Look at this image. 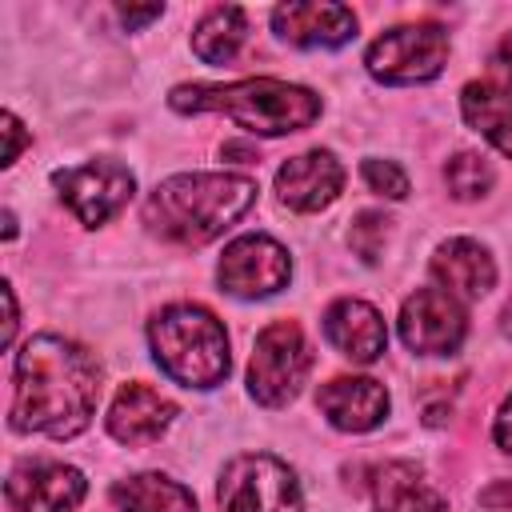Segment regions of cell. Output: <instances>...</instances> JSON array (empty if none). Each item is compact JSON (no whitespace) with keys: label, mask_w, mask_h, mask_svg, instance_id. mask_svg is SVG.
Segmentation results:
<instances>
[{"label":"cell","mask_w":512,"mask_h":512,"mask_svg":"<svg viewBox=\"0 0 512 512\" xmlns=\"http://www.w3.org/2000/svg\"><path fill=\"white\" fill-rule=\"evenodd\" d=\"M96 400H100V364L84 344L44 332L16 352L12 408H8V424L16 432L72 440L88 428Z\"/></svg>","instance_id":"cell-1"},{"label":"cell","mask_w":512,"mask_h":512,"mask_svg":"<svg viewBox=\"0 0 512 512\" xmlns=\"http://www.w3.org/2000/svg\"><path fill=\"white\" fill-rule=\"evenodd\" d=\"M256 204V180L236 172H180L160 180L144 200V224L184 248L228 232Z\"/></svg>","instance_id":"cell-2"},{"label":"cell","mask_w":512,"mask_h":512,"mask_svg":"<svg viewBox=\"0 0 512 512\" xmlns=\"http://www.w3.org/2000/svg\"><path fill=\"white\" fill-rule=\"evenodd\" d=\"M168 104L176 112H220L252 136L304 132L320 116V96L312 88L272 76H248L232 84H180L172 88Z\"/></svg>","instance_id":"cell-3"},{"label":"cell","mask_w":512,"mask_h":512,"mask_svg":"<svg viewBox=\"0 0 512 512\" xmlns=\"http://www.w3.org/2000/svg\"><path fill=\"white\" fill-rule=\"evenodd\" d=\"M152 360L184 388H216L228 380V332L204 304H168L148 324Z\"/></svg>","instance_id":"cell-4"},{"label":"cell","mask_w":512,"mask_h":512,"mask_svg":"<svg viewBox=\"0 0 512 512\" xmlns=\"http://www.w3.org/2000/svg\"><path fill=\"white\" fill-rule=\"evenodd\" d=\"M312 372V348L296 320H272L260 328L248 360V396L264 408H284L296 400Z\"/></svg>","instance_id":"cell-5"},{"label":"cell","mask_w":512,"mask_h":512,"mask_svg":"<svg viewBox=\"0 0 512 512\" xmlns=\"http://www.w3.org/2000/svg\"><path fill=\"white\" fill-rule=\"evenodd\" d=\"M224 512H304V492L296 472L272 452H244L220 472Z\"/></svg>","instance_id":"cell-6"},{"label":"cell","mask_w":512,"mask_h":512,"mask_svg":"<svg viewBox=\"0 0 512 512\" xmlns=\"http://www.w3.org/2000/svg\"><path fill=\"white\" fill-rule=\"evenodd\" d=\"M448 64V32L440 24H400L380 32L368 52L364 68L380 84H428Z\"/></svg>","instance_id":"cell-7"},{"label":"cell","mask_w":512,"mask_h":512,"mask_svg":"<svg viewBox=\"0 0 512 512\" xmlns=\"http://www.w3.org/2000/svg\"><path fill=\"white\" fill-rule=\"evenodd\" d=\"M292 276V260H288V248L276 244L272 236L264 232H244L236 236L220 264H216V280H220V292L236 296V300H264L272 292H280Z\"/></svg>","instance_id":"cell-8"},{"label":"cell","mask_w":512,"mask_h":512,"mask_svg":"<svg viewBox=\"0 0 512 512\" xmlns=\"http://www.w3.org/2000/svg\"><path fill=\"white\" fill-rule=\"evenodd\" d=\"M60 200L72 208V216L88 228L112 220L136 192V176L120 160H88L76 168H60L52 176Z\"/></svg>","instance_id":"cell-9"},{"label":"cell","mask_w":512,"mask_h":512,"mask_svg":"<svg viewBox=\"0 0 512 512\" xmlns=\"http://www.w3.org/2000/svg\"><path fill=\"white\" fill-rule=\"evenodd\" d=\"M468 336V312L444 288H416L400 304V340L412 356H452Z\"/></svg>","instance_id":"cell-10"},{"label":"cell","mask_w":512,"mask_h":512,"mask_svg":"<svg viewBox=\"0 0 512 512\" xmlns=\"http://www.w3.org/2000/svg\"><path fill=\"white\" fill-rule=\"evenodd\" d=\"M88 480L64 460H20L4 480V500L12 512H72L80 508Z\"/></svg>","instance_id":"cell-11"},{"label":"cell","mask_w":512,"mask_h":512,"mask_svg":"<svg viewBox=\"0 0 512 512\" xmlns=\"http://www.w3.org/2000/svg\"><path fill=\"white\" fill-rule=\"evenodd\" d=\"M272 28L292 48H340L356 36V16L332 0H292L272 8Z\"/></svg>","instance_id":"cell-12"},{"label":"cell","mask_w":512,"mask_h":512,"mask_svg":"<svg viewBox=\"0 0 512 512\" xmlns=\"http://www.w3.org/2000/svg\"><path fill=\"white\" fill-rule=\"evenodd\" d=\"M344 188V168L328 148L300 152L280 164L276 172V196L292 212H320L328 208Z\"/></svg>","instance_id":"cell-13"},{"label":"cell","mask_w":512,"mask_h":512,"mask_svg":"<svg viewBox=\"0 0 512 512\" xmlns=\"http://www.w3.org/2000/svg\"><path fill=\"white\" fill-rule=\"evenodd\" d=\"M324 340L352 364H376L388 348V328L368 300L340 296L324 308Z\"/></svg>","instance_id":"cell-14"},{"label":"cell","mask_w":512,"mask_h":512,"mask_svg":"<svg viewBox=\"0 0 512 512\" xmlns=\"http://www.w3.org/2000/svg\"><path fill=\"white\" fill-rule=\"evenodd\" d=\"M172 420H176V404L160 388H148L140 380L124 384L108 408V432H112V440H120L128 448L160 440Z\"/></svg>","instance_id":"cell-15"},{"label":"cell","mask_w":512,"mask_h":512,"mask_svg":"<svg viewBox=\"0 0 512 512\" xmlns=\"http://www.w3.org/2000/svg\"><path fill=\"white\" fill-rule=\"evenodd\" d=\"M316 408L340 432H372L388 416V388L372 376H336L316 392Z\"/></svg>","instance_id":"cell-16"},{"label":"cell","mask_w":512,"mask_h":512,"mask_svg":"<svg viewBox=\"0 0 512 512\" xmlns=\"http://www.w3.org/2000/svg\"><path fill=\"white\" fill-rule=\"evenodd\" d=\"M432 276H436V288H444L460 304H472V300H480V296L492 292L496 264H492V256H488L484 244H476L468 236H452V240H444L436 248Z\"/></svg>","instance_id":"cell-17"},{"label":"cell","mask_w":512,"mask_h":512,"mask_svg":"<svg viewBox=\"0 0 512 512\" xmlns=\"http://www.w3.org/2000/svg\"><path fill=\"white\" fill-rule=\"evenodd\" d=\"M372 508L376 512H444V496L424 476V468L408 460H388L372 472Z\"/></svg>","instance_id":"cell-18"},{"label":"cell","mask_w":512,"mask_h":512,"mask_svg":"<svg viewBox=\"0 0 512 512\" xmlns=\"http://www.w3.org/2000/svg\"><path fill=\"white\" fill-rule=\"evenodd\" d=\"M464 120L504 156H512V92L496 80H472L460 92Z\"/></svg>","instance_id":"cell-19"},{"label":"cell","mask_w":512,"mask_h":512,"mask_svg":"<svg viewBox=\"0 0 512 512\" xmlns=\"http://www.w3.org/2000/svg\"><path fill=\"white\" fill-rule=\"evenodd\" d=\"M112 512H196V496L160 472H136L112 488Z\"/></svg>","instance_id":"cell-20"},{"label":"cell","mask_w":512,"mask_h":512,"mask_svg":"<svg viewBox=\"0 0 512 512\" xmlns=\"http://www.w3.org/2000/svg\"><path fill=\"white\" fill-rule=\"evenodd\" d=\"M248 36V12L240 4H216L200 16V24L192 28V52L212 64V68H224L236 60L240 44Z\"/></svg>","instance_id":"cell-21"},{"label":"cell","mask_w":512,"mask_h":512,"mask_svg":"<svg viewBox=\"0 0 512 512\" xmlns=\"http://www.w3.org/2000/svg\"><path fill=\"white\" fill-rule=\"evenodd\" d=\"M492 164L480 156V152H456L448 164H444V184L456 200H480L488 188H492Z\"/></svg>","instance_id":"cell-22"},{"label":"cell","mask_w":512,"mask_h":512,"mask_svg":"<svg viewBox=\"0 0 512 512\" xmlns=\"http://www.w3.org/2000/svg\"><path fill=\"white\" fill-rule=\"evenodd\" d=\"M388 216L384 212H360L348 240H352V252L364 260V264H376L380 260V248H384V236H388Z\"/></svg>","instance_id":"cell-23"},{"label":"cell","mask_w":512,"mask_h":512,"mask_svg":"<svg viewBox=\"0 0 512 512\" xmlns=\"http://www.w3.org/2000/svg\"><path fill=\"white\" fill-rule=\"evenodd\" d=\"M360 176L364 184L376 192V196H388V200H404L408 196V176L396 160H380V156H368L360 164Z\"/></svg>","instance_id":"cell-24"},{"label":"cell","mask_w":512,"mask_h":512,"mask_svg":"<svg viewBox=\"0 0 512 512\" xmlns=\"http://www.w3.org/2000/svg\"><path fill=\"white\" fill-rule=\"evenodd\" d=\"M0 124H4V136H8V148H4V160H0V164L8 168V164H16V160H20V148H24V140H28V136H24V124L16 120V112H4V116H0Z\"/></svg>","instance_id":"cell-25"},{"label":"cell","mask_w":512,"mask_h":512,"mask_svg":"<svg viewBox=\"0 0 512 512\" xmlns=\"http://www.w3.org/2000/svg\"><path fill=\"white\" fill-rule=\"evenodd\" d=\"M492 80L512 92V32H508V36L500 40V48L492 52Z\"/></svg>","instance_id":"cell-26"},{"label":"cell","mask_w":512,"mask_h":512,"mask_svg":"<svg viewBox=\"0 0 512 512\" xmlns=\"http://www.w3.org/2000/svg\"><path fill=\"white\" fill-rule=\"evenodd\" d=\"M116 12H120V24H124V28H144V24H152V20H160V16H164V4H148V8L120 4Z\"/></svg>","instance_id":"cell-27"},{"label":"cell","mask_w":512,"mask_h":512,"mask_svg":"<svg viewBox=\"0 0 512 512\" xmlns=\"http://www.w3.org/2000/svg\"><path fill=\"white\" fill-rule=\"evenodd\" d=\"M492 436H496V444H500L504 452H512V396L500 404V412H496V420H492Z\"/></svg>","instance_id":"cell-28"},{"label":"cell","mask_w":512,"mask_h":512,"mask_svg":"<svg viewBox=\"0 0 512 512\" xmlns=\"http://www.w3.org/2000/svg\"><path fill=\"white\" fill-rule=\"evenodd\" d=\"M4 304H8V320H4V348L12 344V336H16V296H12V284H4Z\"/></svg>","instance_id":"cell-29"},{"label":"cell","mask_w":512,"mask_h":512,"mask_svg":"<svg viewBox=\"0 0 512 512\" xmlns=\"http://www.w3.org/2000/svg\"><path fill=\"white\" fill-rule=\"evenodd\" d=\"M480 500H484V504H496V500H504V504H512V484H508V488H504L500 496H496V492H484Z\"/></svg>","instance_id":"cell-30"},{"label":"cell","mask_w":512,"mask_h":512,"mask_svg":"<svg viewBox=\"0 0 512 512\" xmlns=\"http://www.w3.org/2000/svg\"><path fill=\"white\" fill-rule=\"evenodd\" d=\"M504 336H512V304L504 308Z\"/></svg>","instance_id":"cell-31"}]
</instances>
